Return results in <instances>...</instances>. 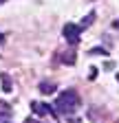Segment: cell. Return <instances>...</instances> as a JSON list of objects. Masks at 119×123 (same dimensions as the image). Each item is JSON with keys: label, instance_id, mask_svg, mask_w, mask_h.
Masks as SVG:
<instances>
[{"label": "cell", "instance_id": "6", "mask_svg": "<svg viewBox=\"0 0 119 123\" xmlns=\"http://www.w3.org/2000/svg\"><path fill=\"white\" fill-rule=\"evenodd\" d=\"M93 20H95V13L91 11V13L86 15V20H82V24H79V26H84V29H86V26H91V24H93Z\"/></svg>", "mask_w": 119, "mask_h": 123}, {"label": "cell", "instance_id": "11", "mask_svg": "<svg viewBox=\"0 0 119 123\" xmlns=\"http://www.w3.org/2000/svg\"><path fill=\"white\" fill-rule=\"evenodd\" d=\"M112 24H115V26H117V29H119V20H115V22H112Z\"/></svg>", "mask_w": 119, "mask_h": 123}, {"label": "cell", "instance_id": "7", "mask_svg": "<svg viewBox=\"0 0 119 123\" xmlns=\"http://www.w3.org/2000/svg\"><path fill=\"white\" fill-rule=\"evenodd\" d=\"M62 62H66V64H75V55H62Z\"/></svg>", "mask_w": 119, "mask_h": 123}, {"label": "cell", "instance_id": "9", "mask_svg": "<svg viewBox=\"0 0 119 123\" xmlns=\"http://www.w3.org/2000/svg\"><path fill=\"white\" fill-rule=\"evenodd\" d=\"M26 123H40V121H35V119H26Z\"/></svg>", "mask_w": 119, "mask_h": 123}, {"label": "cell", "instance_id": "10", "mask_svg": "<svg viewBox=\"0 0 119 123\" xmlns=\"http://www.w3.org/2000/svg\"><path fill=\"white\" fill-rule=\"evenodd\" d=\"M2 42H5V35H2V33H0V44H2Z\"/></svg>", "mask_w": 119, "mask_h": 123}, {"label": "cell", "instance_id": "14", "mask_svg": "<svg viewBox=\"0 0 119 123\" xmlns=\"http://www.w3.org/2000/svg\"><path fill=\"white\" fill-rule=\"evenodd\" d=\"M0 123H9V121H0Z\"/></svg>", "mask_w": 119, "mask_h": 123}, {"label": "cell", "instance_id": "13", "mask_svg": "<svg viewBox=\"0 0 119 123\" xmlns=\"http://www.w3.org/2000/svg\"><path fill=\"white\" fill-rule=\"evenodd\" d=\"M2 2H7V0H0V5H2Z\"/></svg>", "mask_w": 119, "mask_h": 123}, {"label": "cell", "instance_id": "1", "mask_svg": "<svg viewBox=\"0 0 119 123\" xmlns=\"http://www.w3.org/2000/svg\"><path fill=\"white\" fill-rule=\"evenodd\" d=\"M79 108V97L75 90H64L55 101V112L60 114H73Z\"/></svg>", "mask_w": 119, "mask_h": 123}, {"label": "cell", "instance_id": "4", "mask_svg": "<svg viewBox=\"0 0 119 123\" xmlns=\"http://www.w3.org/2000/svg\"><path fill=\"white\" fill-rule=\"evenodd\" d=\"M0 81H2V90H5V92H11V90H13V84H11V77H9L7 73H2V75H0Z\"/></svg>", "mask_w": 119, "mask_h": 123}, {"label": "cell", "instance_id": "2", "mask_svg": "<svg viewBox=\"0 0 119 123\" xmlns=\"http://www.w3.org/2000/svg\"><path fill=\"white\" fill-rule=\"evenodd\" d=\"M62 33H64V37H66L68 44H77V42H79V35H82V26H79V24H71V22H68V24L64 26Z\"/></svg>", "mask_w": 119, "mask_h": 123}, {"label": "cell", "instance_id": "3", "mask_svg": "<svg viewBox=\"0 0 119 123\" xmlns=\"http://www.w3.org/2000/svg\"><path fill=\"white\" fill-rule=\"evenodd\" d=\"M31 110H33L35 114L44 117V114H51V112H53V108L46 105V103H42V101H33V103H31Z\"/></svg>", "mask_w": 119, "mask_h": 123}, {"label": "cell", "instance_id": "12", "mask_svg": "<svg viewBox=\"0 0 119 123\" xmlns=\"http://www.w3.org/2000/svg\"><path fill=\"white\" fill-rule=\"evenodd\" d=\"M68 123H79V121H77V119H73V121H68Z\"/></svg>", "mask_w": 119, "mask_h": 123}, {"label": "cell", "instance_id": "8", "mask_svg": "<svg viewBox=\"0 0 119 123\" xmlns=\"http://www.w3.org/2000/svg\"><path fill=\"white\" fill-rule=\"evenodd\" d=\"M91 55H106V51H104V49H93Z\"/></svg>", "mask_w": 119, "mask_h": 123}, {"label": "cell", "instance_id": "5", "mask_svg": "<svg viewBox=\"0 0 119 123\" xmlns=\"http://www.w3.org/2000/svg\"><path fill=\"white\" fill-rule=\"evenodd\" d=\"M53 90H55V86L49 84V81H42V84H40V92H44V95H51Z\"/></svg>", "mask_w": 119, "mask_h": 123}]
</instances>
